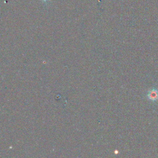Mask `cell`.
Returning <instances> with one entry per match:
<instances>
[{
	"instance_id": "cell-1",
	"label": "cell",
	"mask_w": 158,
	"mask_h": 158,
	"mask_svg": "<svg viewBox=\"0 0 158 158\" xmlns=\"http://www.w3.org/2000/svg\"><path fill=\"white\" fill-rule=\"evenodd\" d=\"M148 97L150 100H157L158 99V91L156 89H152L148 92Z\"/></svg>"
},
{
	"instance_id": "cell-2",
	"label": "cell",
	"mask_w": 158,
	"mask_h": 158,
	"mask_svg": "<svg viewBox=\"0 0 158 158\" xmlns=\"http://www.w3.org/2000/svg\"><path fill=\"white\" fill-rule=\"evenodd\" d=\"M43 1H46V0H43Z\"/></svg>"
}]
</instances>
